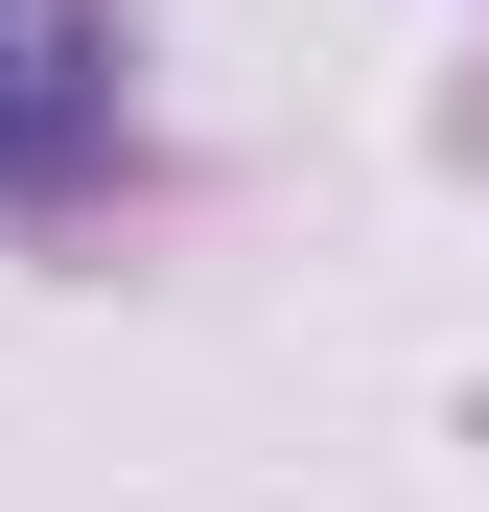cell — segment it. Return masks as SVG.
I'll use <instances>...</instances> for the list:
<instances>
[{
    "label": "cell",
    "instance_id": "obj_1",
    "mask_svg": "<svg viewBox=\"0 0 489 512\" xmlns=\"http://www.w3.org/2000/svg\"><path fill=\"white\" fill-rule=\"evenodd\" d=\"M70 70H94V47H0V140H47V117H70Z\"/></svg>",
    "mask_w": 489,
    "mask_h": 512
}]
</instances>
